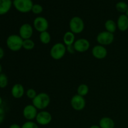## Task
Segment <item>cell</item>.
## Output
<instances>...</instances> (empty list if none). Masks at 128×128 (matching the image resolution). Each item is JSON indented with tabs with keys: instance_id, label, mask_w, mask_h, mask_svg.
Listing matches in <instances>:
<instances>
[{
	"instance_id": "6da1fadb",
	"label": "cell",
	"mask_w": 128,
	"mask_h": 128,
	"mask_svg": "<svg viewBox=\"0 0 128 128\" xmlns=\"http://www.w3.org/2000/svg\"><path fill=\"white\" fill-rule=\"evenodd\" d=\"M51 102L50 96L46 92H40L32 100V104L38 110H43L48 107Z\"/></svg>"
},
{
	"instance_id": "7a4b0ae2",
	"label": "cell",
	"mask_w": 128,
	"mask_h": 128,
	"mask_svg": "<svg viewBox=\"0 0 128 128\" xmlns=\"http://www.w3.org/2000/svg\"><path fill=\"white\" fill-rule=\"evenodd\" d=\"M23 41L19 34H11L6 39V46L10 50L16 52L22 48Z\"/></svg>"
},
{
	"instance_id": "3957f363",
	"label": "cell",
	"mask_w": 128,
	"mask_h": 128,
	"mask_svg": "<svg viewBox=\"0 0 128 128\" xmlns=\"http://www.w3.org/2000/svg\"><path fill=\"white\" fill-rule=\"evenodd\" d=\"M66 46L64 43L57 42L51 47L50 50L51 57L54 60H60L66 54Z\"/></svg>"
},
{
	"instance_id": "277c9868",
	"label": "cell",
	"mask_w": 128,
	"mask_h": 128,
	"mask_svg": "<svg viewBox=\"0 0 128 128\" xmlns=\"http://www.w3.org/2000/svg\"><path fill=\"white\" fill-rule=\"evenodd\" d=\"M69 27L74 34H80L84 30V22L80 17L74 16L70 20Z\"/></svg>"
},
{
	"instance_id": "5b68a950",
	"label": "cell",
	"mask_w": 128,
	"mask_h": 128,
	"mask_svg": "<svg viewBox=\"0 0 128 128\" xmlns=\"http://www.w3.org/2000/svg\"><path fill=\"white\" fill-rule=\"evenodd\" d=\"M12 4L17 11L22 13L31 11L33 6L32 0H14Z\"/></svg>"
},
{
	"instance_id": "8992f818",
	"label": "cell",
	"mask_w": 128,
	"mask_h": 128,
	"mask_svg": "<svg viewBox=\"0 0 128 128\" xmlns=\"http://www.w3.org/2000/svg\"><path fill=\"white\" fill-rule=\"evenodd\" d=\"M96 40L99 44L104 46H108L113 42L114 40V35L113 33H111L107 31H104L100 32L97 35Z\"/></svg>"
},
{
	"instance_id": "52a82bcc",
	"label": "cell",
	"mask_w": 128,
	"mask_h": 128,
	"mask_svg": "<svg viewBox=\"0 0 128 128\" xmlns=\"http://www.w3.org/2000/svg\"><path fill=\"white\" fill-rule=\"evenodd\" d=\"M52 119V115L50 112L42 110L38 112L35 120L38 124L41 125V126H46L51 123Z\"/></svg>"
},
{
	"instance_id": "ba28073f",
	"label": "cell",
	"mask_w": 128,
	"mask_h": 128,
	"mask_svg": "<svg viewBox=\"0 0 128 128\" xmlns=\"http://www.w3.org/2000/svg\"><path fill=\"white\" fill-rule=\"evenodd\" d=\"M71 106L75 111H80L84 109L86 101L84 98L78 94L74 95L71 100Z\"/></svg>"
},
{
	"instance_id": "9c48e42d",
	"label": "cell",
	"mask_w": 128,
	"mask_h": 128,
	"mask_svg": "<svg viewBox=\"0 0 128 128\" xmlns=\"http://www.w3.org/2000/svg\"><path fill=\"white\" fill-rule=\"evenodd\" d=\"M34 28L38 32H42L48 31L49 28L48 21L45 18L42 16L36 17L33 21Z\"/></svg>"
},
{
	"instance_id": "30bf717a",
	"label": "cell",
	"mask_w": 128,
	"mask_h": 128,
	"mask_svg": "<svg viewBox=\"0 0 128 128\" xmlns=\"http://www.w3.org/2000/svg\"><path fill=\"white\" fill-rule=\"evenodd\" d=\"M38 114V110L32 104H28L22 110L23 117L27 121H32L36 119Z\"/></svg>"
},
{
	"instance_id": "8fae6325",
	"label": "cell",
	"mask_w": 128,
	"mask_h": 128,
	"mask_svg": "<svg viewBox=\"0 0 128 128\" xmlns=\"http://www.w3.org/2000/svg\"><path fill=\"white\" fill-rule=\"evenodd\" d=\"M33 34V28L29 23L21 25L19 30V35L23 40L31 39Z\"/></svg>"
},
{
	"instance_id": "7c38bea8",
	"label": "cell",
	"mask_w": 128,
	"mask_h": 128,
	"mask_svg": "<svg viewBox=\"0 0 128 128\" xmlns=\"http://www.w3.org/2000/svg\"><path fill=\"white\" fill-rule=\"evenodd\" d=\"M73 46L76 51L78 52H84L90 49V42L87 39L80 38L75 41Z\"/></svg>"
},
{
	"instance_id": "4fadbf2b",
	"label": "cell",
	"mask_w": 128,
	"mask_h": 128,
	"mask_svg": "<svg viewBox=\"0 0 128 128\" xmlns=\"http://www.w3.org/2000/svg\"><path fill=\"white\" fill-rule=\"evenodd\" d=\"M91 53L93 57H94L96 59L102 60L107 56L108 51L105 46L98 44L92 48Z\"/></svg>"
},
{
	"instance_id": "5bb4252c",
	"label": "cell",
	"mask_w": 128,
	"mask_h": 128,
	"mask_svg": "<svg viewBox=\"0 0 128 128\" xmlns=\"http://www.w3.org/2000/svg\"><path fill=\"white\" fill-rule=\"evenodd\" d=\"M24 88L21 84L16 83L11 88V95L14 98H21L24 94Z\"/></svg>"
},
{
	"instance_id": "9a60e30c",
	"label": "cell",
	"mask_w": 128,
	"mask_h": 128,
	"mask_svg": "<svg viewBox=\"0 0 128 128\" xmlns=\"http://www.w3.org/2000/svg\"><path fill=\"white\" fill-rule=\"evenodd\" d=\"M117 28L122 32L128 30V17L126 14H121L119 16L117 21Z\"/></svg>"
},
{
	"instance_id": "2e32d148",
	"label": "cell",
	"mask_w": 128,
	"mask_h": 128,
	"mask_svg": "<svg viewBox=\"0 0 128 128\" xmlns=\"http://www.w3.org/2000/svg\"><path fill=\"white\" fill-rule=\"evenodd\" d=\"M99 126L101 128H114L115 123L111 118L103 117L100 120Z\"/></svg>"
},
{
	"instance_id": "e0dca14e",
	"label": "cell",
	"mask_w": 128,
	"mask_h": 128,
	"mask_svg": "<svg viewBox=\"0 0 128 128\" xmlns=\"http://www.w3.org/2000/svg\"><path fill=\"white\" fill-rule=\"evenodd\" d=\"M75 41V34L71 31L65 32L63 36V42L66 46L73 45Z\"/></svg>"
},
{
	"instance_id": "ac0fdd59",
	"label": "cell",
	"mask_w": 128,
	"mask_h": 128,
	"mask_svg": "<svg viewBox=\"0 0 128 128\" xmlns=\"http://www.w3.org/2000/svg\"><path fill=\"white\" fill-rule=\"evenodd\" d=\"M12 6L11 0H0V15L7 13Z\"/></svg>"
},
{
	"instance_id": "d6986e66",
	"label": "cell",
	"mask_w": 128,
	"mask_h": 128,
	"mask_svg": "<svg viewBox=\"0 0 128 128\" xmlns=\"http://www.w3.org/2000/svg\"><path fill=\"white\" fill-rule=\"evenodd\" d=\"M104 27L105 29H106V31L113 34L114 32H116V29L118 28L117 24L112 20H108L105 22Z\"/></svg>"
},
{
	"instance_id": "ffe728a7",
	"label": "cell",
	"mask_w": 128,
	"mask_h": 128,
	"mask_svg": "<svg viewBox=\"0 0 128 128\" xmlns=\"http://www.w3.org/2000/svg\"><path fill=\"white\" fill-rule=\"evenodd\" d=\"M51 40V35L48 31L40 32V40L41 43L44 44H48L50 42Z\"/></svg>"
},
{
	"instance_id": "44dd1931",
	"label": "cell",
	"mask_w": 128,
	"mask_h": 128,
	"mask_svg": "<svg viewBox=\"0 0 128 128\" xmlns=\"http://www.w3.org/2000/svg\"><path fill=\"white\" fill-rule=\"evenodd\" d=\"M90 89H89L88 86L86 84H81L78 87L77 89V94L80 96L84 97L88 94Z\"/></svg>"
},
{
	"instance_id": "7402d4cb",
	"label": "cell",
	"mask_w": 128,
	"mask_h": 128,
	"mask_svg": "<svg viewBox=\"0 0 128 128\" xmlns=\"http://www.w3.org/2000/svg\"><path fill=\"white\" fill-rule=\"evenodd\" d=\"M35 47V42L31 39H28V40H24L23 41V44H22V48L27 51H30L34 48Z\"/></svg>"
},
{
	"instance_id": "603a6c76",
	"label": "cell",
	"mask_w": 128,
	"mask_h": 128,
	"mask_svg": "<svg viewBox=\"0 0 128 128\" xmlns=\"http://www.w3.org/2000/svg\"><path fill=\"white\" fill-rule=\"evenodd\" d=\"M116 8L118 11L121 13L127 12L128 10V5L124 1H120L116 4Z\"/></svg>"
},
{
	"instance_id": "cb8c5ba5",
	"label": "cell",
	"mask_w": 128,
	"mask_h": 128,
	"mask_svg": "<svg viewBox=\"0 0 128 128\" xmlns=\"http://www.w3.org/2000/svg\"><path fill=\"white\" fill-rule=\"evenodd\" d=\"M8 84V78L4 73L0 74V88H5Z\"/></svg>"
},
{
	"instance_id": "d4e9b609",
	"label": "cell",
	"mask_w": 128,
	"mask_h": 128,
	"mask_svg": "<svg viewBox=\"0 0 128 128\" xmlns=\"http://www.w3.org/2000/svg\"><path fill=\"white\" fill-rule=\"evenodd\" d=\"M21 128H40L38 124L32 121H27L21 126Z\"/></svg>"
},
{
	"instance_id": "484cf974",
	"label": "cell",
	"mask_w": 128,
	"mask_h": 128,
	"mask_svg": "<svg viewBox=\"0 0 128 128\" xmlns=\"http://www.w3.org/2000/svg\"><path fill=\"white\" fill-rule=\"evenodd\" d=\"M42 11H43V8H42V6L38 4H33L32 10H31V11L35 14H40L42 12Z\"/></svg>"
},
{
	"instance_id": "4316f807",
	"label": "cell",
	"mask_w": 128,
	"mask_h": 128,
	"mask_svg": "<svg viewBox=\"0 0 128 128\" xmlns=\"http://www.w3.org/2000/svg\"><path fill=\"white\" fill-rule=\"evenodd\" d=\"M37 94H38L36 93V91L32 88L28 89V90L26 91V96H27L29 99L32 100H33L36 96H37Z\"/></svg>"
},
{
	"instance_id": "83f0119b",
	"label": "cell",
	"mask_w": 128,
	"mask_h": 128,
	"mask_svg": "<svg viewBox=\"0 0 128 128\" xmlns=\"http://www.w3.org/2000/svg\"><path fill=\"white\" fill-rule=\"evenodd\" d=\"M5 118V111L2 108L0 107V124L4 121Z\"/></svg>"
},
{
	"instance_id": "f1b7e54d",
	"label": "cell",
	"mask_w": 128,
	"mask_h": 128,
	"mask_svg": "<svg viewBox=\"0 0 128 128\" xmlns=\"http://www.w3.org/2000/svg\"><path fill=\"white\" fill-rule=\"evenodd\" d=\"M66 51H67V52H68L70 54H71L74 53V52L76 51H75L73 45L66 46Z\"/></svg>"
},
{
	"instance_id": "f546056e",
	"label": "cell",
	"mask_w": 128,
	"mask_h": 128,
	"mask_svg": "<svg viewBox=\"0 0 128 128\" xmlns=\"http://www.w3.org/2000/svg\"><path fill=\"white\" fill-rule=\"evenodd\" d=\"M4 56V51L1 47H0V60H2Z\"/></svg>"
},
{
	"instance_id": "4dcf8cb0",
	"label": "cell",
	"mask_w": 128,
	"mask_h": 128,
	"mask_svg": "<svg viewBox=\"0 0 128 128\" xmlns=\"http://www.w3.org/2000/svg\"><path fill=\"white\" fill-rule=\"evenodd\" d=\"M9 128H21V126H20L18 124H12L10 125Z\"/></svg>"
},
{
	"instance_id": "1f68e13d",
	"label": "cell",
	"mask_w": 128,
	"mask_h": 128,
	"mask_svg": "<svg viewBox=\"0 0 128 128\" xmlns=\"http://www.w3.org/2000/svg\"><path fill=\"white\" fill-rule=\"evenodd\" d=\"M90 128H101L99 125H92Z\"/></svg>"
},
{
	"instance_id": "d6a6232c",
	"label": "cell",
	"mask_w": 128,
	"mask_h": 128,
	"mask_svg": "<svg viewBox=\"0 0 128 128\" xmlns=\"http://www.w3.org/2000/svg\"><path fill=\"white\" fill-rule=\"evenodd\" d=\"M2 104V98L0 96V107L1 106Z\"/></svg>"
},
{
	"instance_id": "836d02e7",
	"label": "cell",
	"mask_w": 128,
	"mask_h": 128,
	"mask_svg": "<svg viewBox=\"0 0 128 128\" xmlns=\"http://www.w3.org/2000/svg\"><path fill=\"white\" fill-rule=\"evenodd\" d=\"M2 73V66H1V64H0V74Z\"/></svg>"
},
{
	"instance_id": "e575fe53",
	"label": "cell",
	"mask_w": 128,
	"mask_h": 128,
	"mask_svg": "<svg viewBox=\"0 0 128 128\" xmlns=\"http://www.w3.org/2000/svg\"><path fill=\"white\" fill-rule=\"evenodd\" d=\"M126 16H128V10L127 12H126Z\"/></svg>"
}]
</instances>
